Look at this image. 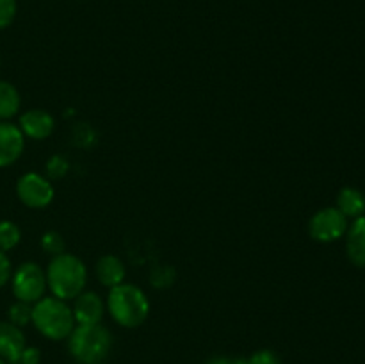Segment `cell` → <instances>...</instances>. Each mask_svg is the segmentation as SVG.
<instances>
[{
	"label": "cell",
	"mask_w": 365,
	"mask_h": 364,
	"mask_svg": "<svg viewBox=\"0 0 365 364\" xmlns=\"http://www.w3.org/2000/svg\"><path fill=\"white\" fill-rule=\"evenodd\" d=\"M113 335L103 325H75L68 335V348L81 364H98L109 353Z\"/></svg>",
	"instance_id": "obj_4"
},
{
	"label": "cell",
	"mask_w": 365,
	"mask_h": 364,
	"mask_svg": "<svg viewBox=\"0 0 365 364\" xmlns=\"http://www.w3.org/2000/svg\"><path fill=\"white\" fill-rule=\"evenodd\" d=\"M88 282V268L73 253L63 252L52 257L46 268V285L52 296L61 300H73L84 291Z\"/></svg>",
	"instance_id": "obj_1"
},
{
	"label": "cell",
	"mask_w": 365,
	"mask_h": 364,
	"mask_svg": "<svg viewBox=\"0 0 365 364\" xmlns=\"http://www.w3.org/2000/svg\"><path fill=\"white\" fill-rule=\"evenodd\" d=\"M39 359H41V353H39L38 348L25 346L24 352L20 353V357L13 364H39Z\"/></svg>",
	"instance_id": "obj_22"
},
{
	"label": "cell",
	"mask_w": 365,
	"mask_h": 364,
	"mask_svg": "<svg viewBox=\"0 0 365 364\" xmlns=\"http://www.w3.org/2000/svg\"><path fill=\"white\" fill-rule=\"evenodd\" d=\"M346 252L355 266L365 268V216L356 218L346 231Z\"/></svg>",
	"instance_id": "obj_13"
},
{
	"label": "cell",
	"mask_w": 365,
	"mask_h": 364,
	"mask_svg": "<svg viewBox=\"0 0 365 364\" xmlns=\"http://www.w3.org/2000/svg\"><path fill=\"white\" fill-rule=\"evenodd\" d=\"M20 131L31 139H46L56 128V120L45 109H31L20 116Z\"/></svg>",
	"instance_id": "obj_10"
},
{
	"label": "cell",
	"mask_w": 365,
	"mask_h": 364,
	"mask_svg": "<svg viewBox=\"0 0 365 364\" xmlns=\"http://www.w3.org/2000/svg\"><path fill=\"white\" fill-rule=\"evenodd\" d=\"M348 231V218L337 207L321 209L310 218L309 232L319 243H334Z\"/></svg>",
	"instance_id": "obj_6"
},
{
	"label": "cell",
	"mask_w": 365,
	"mask_h": 364,
	"mask_svg": "<svg viewBox=\"0 0 365 364\" xmlns=\"http://www.w3.org/2000/svg\"><path fill=\"white\" fill-rule=\"evenodd\" d=\"M96 278L100 280V284L106 285V288H116V285L123 284L125 275H127V270H125V264L120 257L116 256H102L96 263Z\"/></svg>",
	"instance_id": "obj_12"
},
{
	"label": "cell",
	"mask_w": 365,
	"mask_h": 364,
	"mask_svg": "<svg viewBox=\"0 0 365 364\" xmlns=\"http://www.w3.org/2000/svg\"><path fill=\"white\" fill-rule=\"evenodd\" d=\"M16 16V0H0V29L13 24Z\"/></svg>",
	"instance_id": "obj_19"
},
{
	"label": "cell",
	"mask_w": 365,
	"mask_h": 364,
	"mask_svg": "<svg viewBox=\"0 0 365 364\" xmlns=\"http://www.w3.org/2000/svg\"><path fill=\"white\" fill-rule=\"evenodd\" d=\"M25 348V335L11 321H0V357L13 364Z\"/></svg>",
	"instance_id": "obj_11"
},
{
	"label": "cell",
	"mask_w": 365,
	"mask_h": 364,
	"mask_svg": "<svg viewBox=\"0 0 365 364\" xmlns=\"http://www.w3.org/2000/svg\"><path fill=\"white\" fill-rule=\"evenodd\" d=\"M11 275H13V266H11L9 257L4 250H0V288H4L11 280Z\"/></svg>",
	"instance_id": "obj_21"
},
{
	"label": "cell",
	"mask_w": 365,
	"mask_h": 364,
	"mask_svg": "<svg viewBox=\"0 0 365 364\" xmlns=\"http://www.w3.org/2000/svg\"><path fill=\"white\" fill-rule=\"evenodd\" d=\"M7 316H9V321L13 325H16V327H20V328L25 327L29 321H32L31 303H25V302H20V300H18L16 303H13V305L9 307V313H7Z\"/></svg>",
	"instance_id": "obj_17"
},
{
	"label": "cell",
	"mask_w": 365,
	"mask_h": 364,
	"mask_svg": "<svg viewBox=\"0 0 365 364\" xmlns=\"http://www.w3.org/2000/svg\"><path fill=\"white\" fill-rule=\"evenodd\" d=\"M107 310L113 320L125 328H135L145 323L150 313V302L145 291L134 284L116 285L107 295Z\"/></svg>",
	"instance_id": "obj_2"
},
{
	"label": "cell",
	"mask_w": 365,
	"mask_h": 364,
	"mask_svg": "<svg viewBox=\"0 0 365 364\" xmlns=\"http://www.w3.org/2000/svg\"><path fill=\"white\" fill-rule=\"evenodd\" d=\"M25 146V136L18 125L0 121V168L11 166L20 159Z\"/></svg>",
	"instance_id": "obj_8"
},
{
	"label": "cell",
	"mask_w": 365,
	"mask_h": 364,
	"mask_svg": "<svg viewBox=\"0 0 365 364\" xmlns=\"http://www.w3.org/2000/svg\"><path fill=\"white\" fill-rule=\"evenodd\" d=\"M20 93L11 82L0 81V120H9L20 111Z\"/></svg>",
	"instance_id": "obj_15"
},
{
	"label": "cell",
	"mask_w": 365,
	"mask_h": 364,
	"mask_svg": "<svg viewBox=\"0 0 365 364\" xmlns=\"http://www.w3.org/2000/svg\"><path fill=\"white\" fill-rule=\"evenodd\" d=\"M0 364H6V360H4L2 357H0Z\"/></svg>",
	"instance_id": "obj_24"
},
{
	"label": "cell",
	"mask_w": 365,
	"mask_h": 364,
	"mask_svg": "<svg viewBox=\"0 0 365 364\" xmlns=\"http://www.w3.org/2000/svg\"><path fill=\"white\" fill-rule=\"evenodd\" d=\"M73 318L77 325H96L102 321L106 313V303L102 302L96 293L82 291L77 298H73Z\"/></svg>",
	"instance_id": "obj_9"
},
{
	"label": "cell",
	"mask_w": 365,
	"mask_h": 364,
	"mask_svg": "<svg viewBox=\"0 0 365 364\" xmlns=\"http://www.w3.org/2000/svg\"><path fill=\"white\" fill-rule=\"evenodd\" d=\"M20 239L21 232L16 223H13L9 220L0 221V250H4V252L13 250L20 243Z\"/></svg>",
	"instance_id": "obj_16"
},
{
	"label": "cell",
	"mask_w": 365,
	"mask_h": 364,
	"mask_svg": "<svg viewBox=\"0 0 365 364\" xmlns=\"http://www.w3.org/2000/svg\"><path fill=\"white\" fill-rule=\"evenodd\" d=\"M32 325L45 338L61 341L66 339L75 328L73 310L64 300L57 296H43L32 305Z\"/></svg>",
	"instance_id": "obj_3"
},
{
	"label": "cell",
	"mask_w": 365,
	"mask_h": 364,
	"mask_svg": "<svg viewBox=\"0 0 365 364\" xmlns=\"http://www.w3.org/2000/svg\"><path fill=\"white\" fill-rule=\"evenodd\" d=\"M337 209L346 218H360L365 211V196L356 188H344L337 195Z\"/></svg>",
	"instance_id": "obj_14"
},
{
	"label": "cell",
	"mask_w": 365,
	"mask_h": 364,
	"mask_svg": "<svg viewBox=\"0 0 365 364\" xmlns=\"http://www.w3.org/2000/svg\"><path fill=\"white\" fill-rule=\"evenodd\" d=\"M245 364H282V360L273 350H259V352L252 353L245 360Z\"/></svg>",
	"instance_id": "obj_20"
},
{
	"label": "cell",
	"mask_w": 365,
	"mask_h": 364,
	"mask_svg": "<svg viewBox=\"0 0 365 364\" xmlns=\"http://www.w3.org/2000/svg\"><path fill=\"white\" fill-rule=\"evenodd\" d=\"M41 246L46 253H50L52 257L59 256L64 252V238L56 231H48L46 234H43L41 238Z\"/></svg>",
	"instance_id": "obj_18"
},
{
	"label": "cell",
	"mask_w": 365,
	"mask_h": 364,
	"mask_svg": "<svg viewBox=\"0 0 365 364\" xmlns=\"http://www.w3.org/2000/svg\"><path fill=\"white\" fill-rule=\"evenodd\" d=\"M53 186L39 173H25L18 178L16 195L24 206L31 209H43L53 200Z\"/></svg>",
	"instance_id": "obj_7"
},
{
	"label": "cell",
	"mask_w": 365,
	"mask_h": 364,
	"mask_svg": "<svg viewBox=\"0 0 365 364\" xmlns=\"http://www.w3.org/2000/svg\"><path fill=\"white\" fill-rule=\"evenodd\" d=\"M11 284L16 300L25 303H36L45 296L46 273L36 263H24L11 275Z\"/></svg>",
	"instance_id": "obj_5"
},
{
	"label": "cell",
	"mask_w": 365,
	"mask_h": 364,
	"mask_svg": "<svg viewBox=\"0 0 365 364\" xmlns=\"http://www.w3.org/2000/svg\"><path fill=\"white\" fill-rule=\"evenodd\" d=\"M207 364H245L242 359H230V357H216V359L209 360Z\"/></svg>",
	"instance_id": "obj_23"
}]
</instances>
